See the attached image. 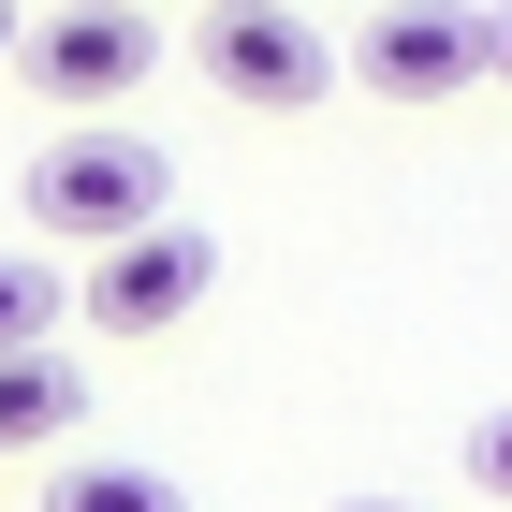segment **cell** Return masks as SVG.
I'll return each mask as SVG.
<instances>
[{
  "label": "cell",
  "mask_w": 512,
  "mask_h": 512,
  "mask_svg": "<svg viewBox=\"0 0 512 512\" xmlns=\"http://www.w3.org/2000/svg\"><path fill=\"white\" fill-rule=\"evenodd\" d=\"M15 44H30V30H15V0H0V59H15Z\"/></svg>",
  "instance_id": "11"
},
{
  "label": "cell",
  "mask_w": 512,
  "mask_h": 512,
  "mask_svg": "<svg viewBox=\"0 0 512 512\" xmlns=\"http://www.w3.org/2000/svg\"><path fill=\"white\" fill-rule=\"evenodd\" d=\"M352 74L381 103H454V88H483V15L469 0H381L352 30Z\"/></svg>",
  "instance_id": "4"
},
{
  "label": "cell",
  "mask_w": 512,
  "mask_h": 512,
  "mask_svg": "<svg viewBox=\"0 0 512 512\" xmlns=\"http://www.w3.org/2000/svg\"><path fill=\"white\" fill-rule=\"evenodd\" d=\"M469 483H483V498H512V410H483V425H469Z\"/></svg>",
  "instance_id": "9"
},
{
  "label": "cell",
  "mask_w": 512,
  "mask_h": 512,
  "mask_svg": "<svg viewBox=\"0 0 512 512\" xmlns=\"http://www.w3.org/2000/svg\"><path fill=\"white\" fill-rule=\"evenodd\" d=\"M337 512H410V498H337Z\"/></svg>",
  "instance_id": "12"
},
{
  "label": "cell",
  "mask_w": 512,
  "mask_h": 512,
  "mask_svg": "<svg viewBox=\"0 0 512 512\" xmlns=\"http://www.w3.org/2000/svg\"><path fill=\"white\" fill-rule=\"evenodd\" d=\"M205 15H249V0H205Z\"/></svg>",
  "instance_id": "13"
},
{
  "label": "cell",
  "mask_w": 512,
  "mask_h": 512,
  "mask_svg": "<svg viewBox=\"0 0 512 512\" xmlns=\"http://www.w3.org/2000/svg\"><path fill=\"white\" fill-rule=\"evenodd\" d=\"M88 425V381L74 352H0V454H44V439Z\"/></svg>",
  "instance_id": "6"
},
{
  "label": "cell",
  "mask_w": 512,
  "mask_h": 512,
  "mask_svg": "<svg viewBox=\"0 0 512 512\" xmlns=\"http://www.w3.org/2000/svg\"><path fill=\"white\" fill-rule=\"evenodd\" d=\"M483 74H498V88H512V15H483Z\"/></svg>",
  "instance_id": "10"
},
{
  "label": "cell",
  "mask_w": 512,
  "mask_h": 512,
  "mask_svg": "<svg viewBox=\"0 0 512 512\" xmlns=\"http://www.w3.org/2000/svg\"><path fill=\"white\" fill-rule=\"evenodd\" d=\"M15 59H30L44 103H132V88L161 74V30H147V0H59Z\"/></svg>",
  "instance_id": "3"
},
{
  "label": "cell",
  "mask_w": 512,
  "mask_h": 512,
  "mask_svg": "<svg viewBox=\"0 0 512 512\" xmlns=\"http://www.w3.org/2000/svg\"><path fill=\"white\" fill-rule=\"evenodd\" d=\"M44 512H191L161 469H132V454H59L44 469Z\"/></svg>",
  "instance_id": "7"
},
{
  "label": "cell",
  "mask_w": 512,
  "mask_h": 512,
  "mask_svg": "<svg viewBox=\"0 0 512 512\" xmlns=\"http://www.w3.org/2000/svg\"><path fill=\"white\" fill-rule=\"evenodd\" d=\"M30 220L74 235V249H118L147 220H176V161L147 132H118V118H74L59 147H30Z\"/></svg>",
  "instance_id": "1"
},
{
  "label": "cell",
  "mask_w": 512,
  "mask_h": 512,
  "mask_svg": "<svg viewBox=\"0 0 512 512\" xmlns=\"http://www.w3.org/2000/svg\"><path fill=\"white\" fill-rule=\"evenodd\" d=\"M205 74L235 88V103H264V118H293V103H322L352 59H337L293 0H249V15H205Z\"/></svg>",
  "instance_id": "5"
},
{
  "label": "cell",
  "mask_w": 512,
  "mask_h": 512,
  "mask_svg": "<svg viewBox=\"0 0 512 512\" xmlns=\"http://www.w3.org/2000/svg\"><path fill=\"white\" fill-rule=\"evenodd\" d=\"M205 293H220V235H205V220H147V235L88 249V293H74V308L103 322V337H161V322H191Z\"/></svg>",
  "instance_id": "2"
},
{
  "label": "cell",
  "mask_w": 512,
  "mask_h": 512,
  "mask_svg": "<svg viewBox=\"0 0 512 512\" xmlns=\"http://www.w3.org/2000/svg\"><path fill=\"white\" fill-rule=\"evenodd\" d=\"M59 322H74L59 264L44 249H0V352H59Z\"/></svg>",
  "instance_id": "8"
}]
</instances>
